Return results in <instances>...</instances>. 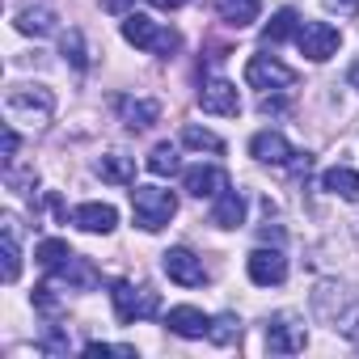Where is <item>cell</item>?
Here are the masks:
<instances>
[{"mask_svg": "<svg viewBox=\"0 0 359 359\" xmlns=\"http://www.w3.org/2000/svg\"><path fill=\"white\" fill-rule=\"evenodd\" d=\"M114 106H118V118H123L127 131H148L161 118V106L152 97H118Z\"/></svg>", "mask_w": 359, "mask_h": 359, "instance_id": "obj_13", "label": "cell"}, {"mask_svg": "<svg viewBox=\"0 0 359 359\" xmlns=\"http://www.w3.org/2000/svg\"><path fill=\"white\" fill-rule=\"evenodd\" d=\"M245 271H250V279H254L258 287H279V283L287 279V258H283L279 250H254V254L245 258Z\"/></svg>", "mask_w": 359, "mask_h": 359, "instance_id": "obj_11", "label": "cell"}, {"mask_svg": "<svg viewBox=\"0 0 359 359\" xmlns=\"http://www.w3.org/2000/svg\"><path fill=\"white\" fill-rule=\"evenodd\" d=\"M5 114L13 127H47L55 114V93L47 85H13L5 93Z\"/></svg>", "mask_w": 359, "mask_h": 359, "instance_id": "obj_1", "label": "cell"}, {"mask_svg": "<svg viewBox=\"0 0 359 359\" xmlns=\"http://www.w3.org/2000/svg\"><path fill=\"white\" fill-rule=\"evenodd\" d=\"M321 187H325L330 195L346 199V203H359V173H355V169H346V165L325 169V173H321Z\"/></svg>", "mask_w": 359, "mask_h": 359, "instance_id": "obj_17", "label": "cell"}, {"mask_svg": "<svg viewBox=\"0 0 359 359\" xmlns=\"http://www.w3.org/2000/svg\"><path fill=\"white\" fill-rule=\"evenodd\" d=\"M309 346V330L296 317H271L266 321V351L271 355H296Z\"/></svg>", "mask_w": 359, "mask_h": 359, "instance_id": "obj_9", "label": "cell"}, {"mask_svg": "<svg viewBox=\"0 0 359 359\" xmlns=\"http://www.w3.org/2000/svg\"><path fill=\"white\" fill-rule=\"evenodd\" d=\"M72 224L81 229V233H114V224H118V212L110 208V203H81L76 212H72Z\"/></svg>", "mask_w": 359, "mask_h": 359, "instance_id": "obj_15", "label": "cell"}, {"mask_svg": "<svg viewBox=\"0 0 359 359\" xmlns=\"http://www.w3.org/2000/svg\"><path fill=\"white\" fill-rule=\"evenodd\" d=\"M97 177L102 182H114V187H127V182H135V161L123 152H106L97 161Z\"/></svg>", "mask_w": 359, "mask_h": 359, "instance_id": "obj_20", "label": "cell"}, {"mask_svg": "<svg viewBox=\"0 0 359 359\" xmlns=\"http://www.w3.org/2000/svg\"><path fill=\"white\" fill-rule=\"evenodd\" d=\"M5 224V241H0V258H5V283H18V275H22V250H18V220L13 216H5L0 220Z\"/></svg>", "mask_w": 359, "mask_h": 359, "instance_id": "obj_18", "label": "cell"}, {"mask_svg": "<svg viewBox=\"0 0 359 359\" xmlns=\"http://www.w3.org/2000/svg\"><path fill=\"white\" fill-rule=\"evenodd\" d=\"M346 81H351V89H359V60L351 64V72H346Z\"/></svg>", "mask_w": 359, "mask_h": 359, "instance_id": "obj_36", "label": "cell"}, {"mask_svg": "<svg viewBox=\"0 0 359 359\" xmlns=\"http://www.w3.org/2000/svg\"><path fill=\"white\" fill-rule=\"evenodd\" d=\"M13 26L22 30V34H30V39H43V34H51L55 30V13L51 9H22L18 18H13Z\"/></svg>", "mask_w": 359, "mask_h": 359, "instance_id": "obj_22", "label": "cell"}, {"mask_svg": "<svg viewBox=\"0 0 359 359\" xmlns=\"http://www.w3.org/2000/svg\"><path fill=\"white\" fill-rule=\"evenodd\" d=\"M182 144L187 148H199V152H224V140L216 131H208V127H187L182 131Z\"/></svg>", "mask_w": 359, "mask_h": 359, "instance_id": "obj_27", "label": "cell"}, {"mask_svg": "<svg viewBox=\"0 0 359 359\" xmlns=\"http://www.w3.org/2000/svg\"><path fill=\"white\" fill-rule=\"evenodd\" d=\"M85 355H127V359H135V346H110V342H89V346H85Z\"/></svg>", "mask_w": 359, "mask_h": 359, "instance_id": "obj_29", "label": "cell"}, {"mask_svg": "<svg viewBox=\"0 0 359 359\" xmlns=\"http://www.w3.org/2000/svg\"><path fill=\"white\" fill-rule=\"evenodd\" d=\"M131 216L144 233H161L177 216V195L161 191V187H135L131 191Z\"/></svg>", "mask_w": 359, "mask_h": 359, "instance_id": "obj_2", "label": "cell"}, {"mask_svg": "<svg viewBox=\"0 0 359 359\" xmlns=\"http://www.w3.org/2000/svg\"><path fill=\"white\" fill-rule=\"evenodd\" d=\"M148 5H156V9H182L187 0H148Z\"/></svg>", "mask_w": 359, "mask_h": 359, "instance_id": "obj_35", "label": "cell"}, {"mask_svg": "<svg viewBox=\"0 0 359 359\" xmlns=\"http://www.w3.org/2000/svg\"><path fill=\"white\" fill-rule=\"evenodd\" d=\"M123 39H127L131 47L152 51V55H165V60L182 47V34L169 30V26H156V22L144 18V13H127V18H123Z\"/></svg>", "mask_w": 359, "mask_h": 359, "instance_id": "obj_3", "label": "cell"}, {"mask_svg": "<svg viewBox=\"0 0 359 359\" xmlns=\"http://www.w3.org/2000/svg\"><path fill=\"white\" fill-rule=\"evenodd\" d=\"M148 173H156V177L177 173V148H173V144H156V148L148 152Z\"/></svg>", "mask_w": 359, "mask_h": 359, "instance_id": "obj_26", "label": "cell"}, {"mask_svg": "<svg viewBox=\"0 0 359 359\" xmlns=\"http://www.w3.org/2000/svg\"><path fill=\"white\" fill-rule=\"evenodd\" d=\"M258 110H262V114H283V110H287V102H283V97H262V102H258Z\"/></svg>", "mask_w": 359, "mask_h": 359, "instance_id": "obj_33", "label": "cell"}, {"mask_svg": "<svg viewBox=\"0 0 359 359\" xmlns=\"http://www.w3.org/2000/svg\"><path fill=\"white\" fill-rule=\"evenodd\" d=\"M161 266H165V275L177 283V287H203L208 283V271H203V262L187 250V245H177V250H165L161 254Z\"/></svg>", "mask_w": 359, "mask_h": 359, "instance_id": "obj_8", "label": "cell"}, {"mask_svg": "<svg viewBox=\"0 0 359 359\" xmlns=\"http://www.w3.org/2000/svg\"><path fill=\"white\" fill-rule=\"evenodd\" d=\"M165 325H169V334H177V338H203V334L212 330V317H208L203 309H195V304H177V309L165 313Z\"/></svg>", "mask_w": 359, "mask_h": 359, "instance_id": "obj_12", "label": "cell"}, {"mask_svg": "<svg viewBox=\"0 0 359 359\" xmlns=\"http://www.w3.org/2000/svg\"><path fill=\"white\" fill-rule=\"evenodd\" d=\"M127 5H131V0H102V9H106V13H123Z\"/></svg>", "mask_w": 359, "mask_h": 359, "instance_id": "obj_34", "label": "cell"}, {"mask_svg": "<svg viewBox=\"0 0 359 359\" xmlns=\"http://www.w3.org/2000/svg\"><path fill=\"white\" fill-rule=\"evenodd\" d=\"M60 47H64V60H68L76 72H85V68H89V55H85V39H81V30H68Z\"/></svg>", "mask_w": 359, "mask_h": 359, "instance_id": "obj_28", "label": "cell"}, {"mask_svg": "<svg viewBox=\"0 0 359 359\" xmlns=\"http://www.w3.org/2000/svg\"><path fill=\"white\" fill-rule=\"evenodd\" d=\"M245 85L250 89H292L296 85V72L287 68V64H279L275 55H254L250 64H245Z\"/></svg>", "mask_w": 359, "mask_h": 359, "instance_id": "obj_6", "label": "cell"}, {"mask_svg": "<svg viewBox=\"0 0 359 359\" xmlns=\"http://www.w3.org/2000/svg\"><path fill=\"white\" fill-rule=\"evenodd\" d=\"M250 156L262 161V165H287L296 152H292V144H287L279 131H258V135L250 140Z\"/></svg>", "mask_w": 359, "mask_h": 359, "instance_id": "obj_14", "label": "cell"}, {"mask_svg": "<svg viewBox=\"0 0 359 359\" xmlns=\"http://www.w3.org/2000/svg\"><path fill=\"white\" fill-rule=\"evenodd\" d=\"M195 102H199V110H203V114H224V118L241 114V93H237V85H233V81H224V76L203 81Z\"/></svg>", "mask_w": 359, "mask_h": 359, "instance_id": "obj_7", "label": "cell"}, {"mask_svg": "<svg viewBox=\"0 0 359 359\" xmlns=\"http://www.w3.org/2000/svg\"><path fill=\"white\" fill-rule=\"evenodd\" d=\"M216 13L229 22V26H250V22H258V13H262V0H216Z\"/></svg>", "mask_w": 359, "mask_h": 359, "instance_id": "obj_21", "label": "cell"}, {"mask_svg": "<svg viewBox=\"0 0 359 359\" xmlns=\"http://www.w3.org/2000/svg\"><path fill=\"white\" fill-rule=\"evenodd\" d=\"M60 279L68 283V287H76V292H89V287H97V271H93V262L89 258H72L64 271H60Z\"/></svg>", "mask_w": 359, "mask_h": 359, "instance_id": "obj_24", "label": "cell"}, {"mask_svg": "<svg viewBox=\"0 0 359 359\" xmlns=\"http://www.w3.org/2000/svg\"><path fill=\"white\" fill-rule=\"evenodd\" d=\"M325 9H330V13H346V18H355V13H359V0H325Z\"/></svg>", "mask_w": 359, "mask_h": 359, "instance_id": "obj_32", "label": "cell"}, {"mask_svg": "<svg viewBox=\"0 0 359 359\" xmlns=\"http://www.w3.org/2000/svg\"><path fill=\"white\" fill-rule=\"evenodd\" d=\"M245 195L241 191H220L216 195V208H212V224L216 229H241L245 224Z\"/></svg>", "mask_w": 359, "mask_h": 359, "instance_id": "obj_16", "label": "cell"}, {"mask_svg": "<svg viewBox=\"0 0 359 359\" xmlns=\"http://www.w3.org/2000/svg\"><path fill=\"white\" fill-rule=\"evenodd\" d=\"M110 304H114L118 325L156 317V309H161V300H156L152 287H135V283H127V279H114V283H110Z\"/></svg>", "mask_w": 359, "mask_h": 359, "instance_id": "obj_4", "label": "cell"}, {"mask_svg": "<svg viewBox=\"0 0 359 359\" xmlns=\"http://www.w3.org/2000/svg\"><path fill=\"white\" fill-rule=\"evenodd\" d=\"M182 191L195 199H216L220 191H229V173L220 165H191L182 173Z\"/></svg>", "mask_w": 359, "mask_h": 359, "instance_id": "obj_10", "label": "cell"}, {"mask_svg": "<svg viewBox=\"0 0 359 359\" xmlns=\"http://www.w3.org/2000/svg\"><path fill=\"white\" fill-rule=\"evenodd\" d=\"M338 43H342V34H338L330 22H300V26H296V47H300V55H309L313 64H325V60L338 51Z\"/></svg>", "mask_w": 359, "mask_h": 359, "instance_id": "obj_5", "label": "cell"}, {"mask_svg": "<svg viewBox=\"0 0 359 359\" xmlns=\"http://www.w3.org/2000/svg\"><path fill=\"white\" fill-rule=\"evenodd\" d=\"M18 144H22V140H18V127L9 123V127H5V165L18 161Z\"/></svg>", "mask_w": 359, "mask_h": 359, "instance_id": "obj_30", "label": "cell"}, {"mask_svg": "<svg viewBox=\"0 0 359 359\" xmlns=\"http://www.w3.org/2000/svg\"><path fill=\"white\" fill-rule=\"evenodd\" d=\"M76 254L68 250V241H60V237H47V241H39V250H34V262L47 271V275H60L68 262H72Z\"/></svg>", "mask_w": 359, "mask_h": 359, "instance_id": "obj_19", "label": "cell"}, {"mask_svg": "<svg viewBox=\"0 0 359 359\" xmlns=\"http://www.w3.org/2000/svg\"><path fill=\"white\" fill-rule=\"evenodd\" d=\"M34 304H39L43 313H55V309H60V300L51 296V287H47V283H43V287H34Z\"/></svg>", "mask_w": 359, "mask_h": 359, "instance_id": "obj_31", "label": "cell"}, {"mask_svg": "<svg viewBox=\"0 0 359 359\" xmlns=\"http://www.w3.org/2000/svg\"><path fill=\"white\" fill-rule=\"evenodd\" d=\"M296 26H300L296 9H279V13L266 22V30H262V43H266V47H275V43H283V39H296Z\"/></svg>", "mask_w": 359, "mask_h": 359, "instance_id": "obj_23", "label": "cell"}, {"mask_svg": "<svg viewBox=\"0 0 359 359\" xmlns=\"http://www.w3.org/2000/svg\"><path fill=\"white\" fill-rule=\"evenodd\" d=\"M208 338H212L216 346H237V342H241V317H237V313H220V317H212Z\"/></svg>", "mask_w": 359, "mask_h": 359, "instance_id": "obj_25", "label": "cell"}]
</instances>
